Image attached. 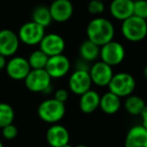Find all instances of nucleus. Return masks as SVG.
<instances>
[{
    "instance_id": "f3484780",
    "label": "nucleus",
    "mask_w": 147,
    "mask_h": 147,
    "mask_svg": "<svg viewBox=\"0 0 147 147\" xmlns=\"http://www.w3.org/2000/svg\"><path fill=\"white\" fill-rule=\"evenodd\" d=\"M134 0H111L110 13L115 19L123 21L133 15Z\"/></svg>"
},
{
    "instance_id": "aec40b11",
    "label": "nucleus",
    "mask_w": 147,
    "mask_h": 147,
    "mask_svg": "<svg viewBox=\"0 0 147 147\" xmlns=\"http://www.w3.org/2000/svg\"><path fill=\"white\" fill-rule=\"evenodd\" d=\"M100 47H99L98 45L87 38L80 45V57L89 63H94L100 57Z\"/></svg>"
},
{
    "instance_id": "5701e85b",
    "label": "nucleus",
    "mask_w": 147,
    "mask_h": 147,
    "mask_svg": "<svg viewBox=\"0 0 147 147\" xmlns=\"http://www.w3.org/2000/svg\"><path fill=\"white\" fill-rule=\"evenodd\" d=\"M47 59H49V55H47L40 49H36L30 53L27 61H28L31 69H45L47 65Z\"/></svg>"
},
{
    "instance_id": "7ed1b4c3",
    "label": "nucleus",
    "mask_w": 147,
    "mask_h": 147,
    "mask_svg": "<svg viewBox=\"0 0 147 147\" xmlns=\"http://www.w3.org/2000/svg\"><path fill=\"white\" fill-rule=\"evenodd\" d=\"M65 105L55 98L45 100L38 105L37 115L45 123L55 124L65 117Z\"/></svg>"
},
{
    "instance_id": "393cba45",
    "label": "nucleus",
    "mask_w": 147,
    "mask_h": 147,
    "mask_svg": "<svg viewBox=\"0 0 147 147\" xmlns=\"http://www.w3.org/2000/svg\"><path fill=\"white\" fill-rule=\"evenodd\" d=\"M133 15L147 20V0H134Z\"/></svg>"
},
{
    "instance_id": "a878e982",
    "label": "nucleus",
    "mask_w": 147,
    "mask_h": 147,
    "mask_svg": "<svg viewBox=\"0 0 147 147\" xmlns=\"http://www.w3.org/2000/svg\"><path fill=\"white\" fill-rule=\"evenodd\" d=\"M105 4L102 0H91L88 4V11L90 14L100 15L104 12Z\"/></svg>"
},
{
    "instance_id": "6ab92c4d",
    "label": "nucleus",
    "mask_w": 147,
    "mask_h": 147,
    "mask_svg": "<svg viewBox=\"0 0 147 147\" xmlns=\"http://www.w3.org/2000/svg\"><path fill=\"white\" fill-rule=\"evenodd\" d=\"M99 108L107 115L116 114L121 108V98L109 91L101 96Z\"/></svg>"
},
{
    "instance_id": "4468645a",
    "label": "nucleus",
    "mask_w": 147,
    "mask_h": 147,
    "mask_svg": "<svg viewBox=\"0 0 147 147\" xmlns=\"http://www.w3.org/2000/svg\"><path fill=\"white\" fill-rule=\"evenodd\" d=\"M19 37L11 29L0 30V55L4 57H13L18 51Z\"/></svg>"
},
{
    "instance_id": "9d476101",
    "label": "nucleus",
    "mask_w": 147,
    "mask_h": 147,
    "mask_svg": "<svg viewBox=\"0 0 147 147\" xmlns=\"http://www.w3.org/2000/svg\"><path fill=\"white\" fill-rule=\"evenodd\" d=\"M92 80L88 71L75 69L69 78V89L73 94L81 96L87 91L91 90Z\"/></svg>"
},
{
    "instance_id": "c9c22d12",
    "label": "nucleus",
    "mask_w": 147,
    "mask_h": 147,
    "mask_svg": "<svg viewBox=\"0 0 147 147\" xmlns=\"http://www.w3.org/2000/svg\"><path fill=\"white\" fill-rule=\"evenodd\" d=\"M51 1H53V0H51Z\"/></svg>"
},
{
    "instance_id": "0eeeda50",
    "label": "nucleus",
    "mask_w": 147,
    "mask_h": 147,
    "mask_svg": "<svg viewBox=\"0 0 147 147\" xmlns=\"http://www.w3.org/2000/svg\"><path fill=\"white\" fill-rule=\"evenodd\" d=\"M45 34V27L37 24V23H35L32 20L25 22L24 24L21 25L18 30V33H17L20 42L24 43L26 45H29V47L39 45V42L43 38Z\"/></svg>"
},
{
    "instance_id": "f03ea898",
    "label": "nucleus",
    "mask_w": 147,
    "mask_h": 147,
    "mask_svg": "<svg viewBox=\"0 0 147 147\" xmlns=\"http://www.w3.org/2000/svg\"><path fill=\"white\" fill-rule=\"evenodd\" d=\"M122 35L131 42H139L147 36V21L135 15L122 21Z\"/></svg>"
},
{
    "instance_id": "2f4dec72",
    "label": "nucleus",
    "mask_w": 147,
    "mask_h": 147,
    "mask_svg": "<svg viewBox=\"0 0 147 147\" xmlns=\"http://www.w3.org/2000/svg\"><path fill=\"white\" fill-rule=\"evenodd\" d=\"M143 75H144V78L147 80V65L144 67V71H143Z\"/></svg>"
},
{
    "instance_id": "dca6fc26",
    "label": "nucleus",
    "mask_w": 147,
    "mask_h": 147,
    "mask_svg": "<svg viewBox=\"0 0 147 147\" xmlns=\"http://www.w3.org/2000/svg\"><path fill=\"white\" fill-rule=\"evenodd\" d=\"M125 147H147V129L141 125L131 127L125 137Z\"/></svg>"
},
{
    "instance_id": "72a5a7b5",
    "label": "nucleus",
    "mask_w": 147,
    "mask_h": 147,
    "mask_svg": "<svg viewBox=\"0 0 147 147\" xmlns=\"http://www.w3.org/2000/svg\"><path fill=\"white\" fill-rule=\"evenodd\" d=\"M76 147H88V146H86V145H84V144H80V145H77Z\"/></svg>"
},
{
    "instance_id": "6e6552de",
    "label": "nucleus",
    "mask_w": 147,
    "mask_h": 147,
    "mask_svg": "<svg viewBox=\"0 0 147 147\" xmlns=\"http://www.w3.org/2000/svg\"><path fill=\"white\" fill-rule=\"evenodd\" d=\"M91 80L98 87H108L113 75V67L102 61H94L89 69Z\"/></svg>"
},
{
    "instance_id": "20e7f679",
    "label": "nucleus",
    "mask_w": 147,
    "mask_h": 147,
    "mask_svg": "<svg viewBox=\"0 0 147 147\" xmlns=\"http://www.w3.org/2000/svg\"><path fill=\"white\" fill-rule=\"evenodd\" d=\"M25 87L30 92L49 94L53 91L51 78L45 69H30L26 78L24 79Z\"/></svg>"
},
{
    "instance_id": "b1692460",
    "label": "nucleus",
    "mask_w": 147,
    "mask_h": 147,
    "mask_svg": "<svg viewBox=\"0 0 147 147\" xmlns=\"http://www.w3.org/2000/svg\"><path fill=\"white\" fill-rule=\"evenodd\" d=\"M15 118L13 108L7 103H0V128L12 124Z\"/></svg>"
},
{
    "instance_id": "e433bc0d",
    "label": "nucleus",
    "mask_w": 147,
    "mask_h": 147,
    "mask_svg": "<svg viewBox=\"0 0 147 147\" xmlns=\"http://www.w3.org/2000/svg\"><path fill=\"white\" fill-rule=\"evenodd\" d=\"M110 1H111V0H110Z\"/></svg>"
},
{
    "instance_id": "cd10ccee",
    "label": "nucleus",
    "mask_w": 147,
    "mask_h": 147,
    "mask_svg": "<svg viewBox=\"0 0 147 147\" xmlns=\"http://www.w3.org/2000/svg\"><path fill=\"white\" fill-rule=\"evenodd\" d=\"M53 98H55V100L65 104V102H67V99H69V92H67V90H65V89H59V90L55 91Z\"/></svg>"
},
{
    "instance_id": "f704fd0d",
    "label": "nucleus",
    "mask_w": 147,
    "mask_h": 147,
    "mask_svg": "<svg viewBox=\"0 0 147 147\" xmlns=\"http://www.w3.org/2000/svg\"><path fill=\"white\" fill-rule=\"evenodd\" d=\"M0 147H4V145H3V143L1 140H0Z\"/></svg>"
},
{
    "instance_id": "f257e3e1",
    "label": "nucleus",
    "mask_w": 147,
    "mask_h": 147,
    "mask_svg": "<svg viewBox=\"0 0 147 147\" xmlns=\"http://www.w3.org/2000/svg\"><path fill=\"white\" fill-rule=\"evenodd\" d=\"M115 28L113 23L105 17H96L88 23L87 37L99 47L113 40Z\"/></svg>"
},
{
    "instance_id": "bb28decb",
    "label": "nucleus",
    "mask_w": 147,
    "mask_h": 147,
    "mask_svg": "<svg viewBox=\"0 0 147 147\" xmlns=\"http://www.w3.org/2000/svg\"><path fill=\"white\" fill-rule=\"evenodd\" d=\"M2 129V136L4 137L6 140H12L14 139L15 137L17 136L18 134V130H17V127L15 125L12 124H9L7 126L3 127Z\"/></svg>"
},
{
    "instance_id": "c85d7f7f",
    "label": "nucleus",
    "mask_w": 147,
    "mask_h": 147,
    "mask_svg": "<svg viewBox=\"0 0 147 147\" xmlns=\"http://www.w3.org/2000/svg\"><path fill=\"white\" fill-rule=\"evenodd\" d=\"M75 67H75L76 69H80V71H89L91 65H90V63H89V61H85V59H81V57H80V59L77 61Z\"/></svg>"
},
{
    "instance_id": "412c9836",
    "label": "nucleus",
    "mask_w": 147,
    "mask_h": 147,
    "mask_svg": "<svg viewBox=\"0 0 147 147\" xmlns=\"http://www.w3.org/2000/svg\"><path fill=\"white\" fill-rule=\"evenodd\" d=\"M145 107H146V104H145L144 100L137 95L132 94L126 97V100L124 102L125 110L127 111L128 114L133 115V116H139L142 114Z\"/></svg>"
},
{
    "instance_id": "4be33fe9",
    "label": "nucleus",
    "mask_w": 147,
    "mask_h": 147,
    "mask_svg": "<svg viewBox=\"0 0 147 147\" xmlns=\"http://www.w3.org/2000/svg\"><path fill=\"white\" fill-rule=\"evenodd\" d=\"M31 18H32V21L41 25L45 28L49 26L53 22L49 7L45 6V5H38L35 7L31 13Z\"/></svg>"
},
{
    "instance_id": "f8f14e48",
    "label": "nucleus",
    "mask_w": 147,
    "mask_h": 147,
    "mask_svg": "<svg viewBox=\"0 0 147 147\" xmlns=\"http://www.w3.org/2000/svg\"><path fill=\"white\" fill-rule=\"evenodd\" d=\"M39 49L49 57L61 55L65 49V41L61 35L57 33H45L39 42Z\"/></svg>"
},
{
    "instance_id": "c756f323",
    "label": "nucleus",
    "mask_w": 147,
    "mask_h": 147,
    "mask_svg": "<svg viewBox=\"0 0 147 147\" xmlns=\"http://www.w3.org/2000/svg\"><path fill=\"white\" fill-rule=\"evenodd\" d=\"M140 116H141V119H142V125L147 129V106L145 107L144 111H143Z\"/></svg>"
},
{
    "instance_id": "473e14b6",
    "label": "nucleus",
    "mask_w": 147,
    "mask_h": 147,
    "mask_svg": "<svg viewBox=\"0 0 147 147\" xmlns=\"http://www.w3.org/2000/svg\"><path fill=\"white\" fill-rule=\"evenodd\" d=\"M61 147H74V146H71V145L69 144V143H67V144H65L63 146H61Z\"/></svg>"
},
{
    "instance_id": "1a4fd4ad",
    "label": "nucleus",
    "mask_w": 147,
    "mask_h": 147,
    "mask_svg": "<svg viewBox=\"0 0 147 147\" xmlns=\"http://www.w3.org/2000/svg\"><path fill=\"white\" fill-rule=\"evenodd\" d=\"M45 69L51 79H61L67 76L71 69V61L63 53L49 57Z\"/></svg>"
},
{
    "instance_id": "7c9ffc66",
    "label": "nucleus",
    "mask_w": 147,
    "mask_h": 147,
    "mask_svg": "<svg viewBox=\"0 0 147 147\" xmlns=\"http://www.w3.org/2000/svg\"><path fill=\"white\" fill-rule=\"evenodd\" d=\"M6 63H7L6 57H4V55H0V71H2V69H5V67H6Z\"/></svg>"
},
{
    "instance_id": "423d86ee",
    "label": "nucleus",
    "mask_w": 147,
    "mask_h": 147,
    "mask_svg": "<svg viewBox=\"0 0 147 147\" xmlns=\"http://www.w3.org/2000/svg\"><path fill=\"white\" fill-rule=\"evenodd\" d=\"M126 51L122 43L111 40L100 47V59L102 61L108 63L111 67H115L125 59Z\"/></svg>"
},
{
    "instance_id": "9b49d317",
    "label": "nucleus",
    "mask_w": 147,
    "mask_h": 147,
    "mask_svg": "<svg viewBox=\"0 0 147 147\" xmlns=\"http://www.w3.org/2000/svg\"><path fill=\"white\" fill-rule=\"evenodd\" d=\"M5 69L10 79L15 81H22L26 78L31 67L27 59L22 57H12L7 61Z\"/></svg>"
},
{
    "instance_id": "a211bd4d",
    "label": "nucleus",
    "mask_w": 147,
    "mask_h": 147,
    "mask_svg": "<svg viewBox=\"0 0 147 147\" xmlns=\"http://www.w3.org/2000/svg\"><path fill=\"white\" fill-rule=\"evenodd\" d=\"M101 96L94 90H89L80 96L79 108L85 114H91L100 107Z\"/></svg>"
},
{
    "instance_id": "39448f33",
    "label": "nucleus",
    "mask_w": 147,
    "mask_h": 147,
    "mask_svg": "<svg viewBox=\"0 0 147 147\" xmlns=\"http://www.w3.org/2000/svg\"><path fill=\"white\" fill-rule=\"evenodd\" d=\"M108 88L110 92L120 98H126L133 94L136 88V82L131 74L121 71L113 75Z\"/></svg>"
},
{
    "instance_id": "ddd939ff",
    "label": "nucleus",
    "mask_w": 147,
    "mask_h": 147,
    "mask_svg": "<svg viewBox=\"0 0 147 147\" xmlns=\"http://www.w3.org/2000/svg\"><path fill=\"white\" fill-rule=\"evenodd\" d=\"M49 7L53 21L55 22L63 23L73 16L74 6L69 0H53Z\"/></svg>"
},
{
    "instance_id": "2eb2a0df",
    "label": "nucleus",
    "mask_w": 147,
    "mask_h": 147,
    "mask_svg": "<svg viewBox=\"0 0 147 147\" xmlns=\"http://www.w3.org/2000/svg\"><path fill=\"white\" fill-rule=\"evenodd\" d=\"M45 138L51 147H61L69 141V132L65 126L61 124H53L47 131Z\"/></svg>"
}]
</instances>
